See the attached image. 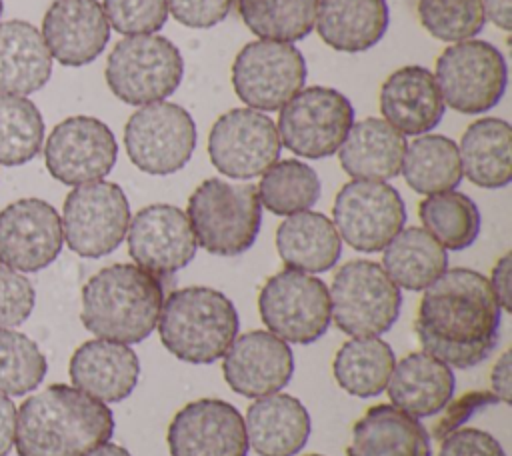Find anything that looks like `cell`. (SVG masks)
I'll return each mask as SVG.
<instances>
[{"label": "cell", "mask_w": 512, "mask_h": 456, "mask_svg": "<svg viewBox=\"0 0 512 456\" xmlns=\"http://www.w3.org/2000/svg\"><path fill=\"white\" fill-rule=\"evenodd\" d=\"M72 386L100 402H122L140 376V360L128 344L94 338L82 342L68 364Z\"/></svg>", "instance_id": "22"}, {"label": "cell", "mask_w": 512, "mask_h": 456, "mask_svg": "<svg viewBox=\"0 0 512 456\" xmlns=\"http://www.w3.org/2000/svg\"><path fill=\"white\" fill-rule=\"evenodd\" d=\"M510 380H512V376H510V352L506 350L496 360V364L492 366V372H490L492 394L504 404H510V400H512V382Z\"/></svg>", "instance_id": "47"}, {"label": "cell", "mask_w": 512, "mask_h": 456, "mask_svg": "<svg viewBox=\"0 0 512 456\" xmlns=\"http://www.w3.org/2000/svg\"><path fill=\"white\" fill-rule=\"evenodd\" d=\"M222 358L226 384L246 398L280 392L294 372L292 348L268 330H250L236 336Z\"/></svg>", "instance_id": "20"}, {"label": "cell", "mask_w": 512, "mask_h": 456, "mask_svg": "<svg viewBox=\"0 0 512 456\" xmlns=\"http://www.w3.org/2000/svg\"><path fill=\"white\" fill-rule=\"evenodd\" d=\"M118 144L114 132L94 116H70L58 122L46 144L50 176L66 186L102 180L114 168Z\"/></svg>", "instance_id": "16"}, {"label": "cell", "mask_w": 512, "mask_h": 456, "mask_svg": "<svg viewBox=\"0 0 512 456\" xmlns=\"http://www.w3.org/2000/svg\"><path fill=\"white\" fill-rule=\"evenodd\" d=\"M404 152V134L384 118H364L348 130L338 158L344 172L354 180L386 182L400 174Z\"/></svg>", "instance_id": "27"}, {"label": "cell", "mask_w": 512, "mask_h": 456, "mask_svg": "<svg viewBox=\"0 0 512 456\" xmlns=\"http://www.w3.org/2000/svg\"><path fill=\"white\" fill-rule=\"evenodd\" d=\"M418 16L426 32L442 42L470 40L486 22L482 0H418Z\"/></svg>", "instance_id": "40"}, {"label": "cell", "mask_w": 512, "mask_h": 456, "mask_svg": "<svg viewBox=\"0 0 512 456\" xmlns=\"http://www.w3.org/2000/svg\"><path fill=\"white\" fill-rule=\"evenodd\" d=\"M340 240L358 252H380L404 228L406 206L400 192L378 180H350L332 206Z\"/></svg>", "instance_id": "14"}, {"label": "cell", "mask_w": 512, "mask_h": 456, "mask_svg": "<svg viewBox=\"0 0 512 456\" xmlns=\"http://www.w3.org/2000/svg\"><path fill=\"white\" fill-rule=\"evenodd\" d=\"M380 266L398 288L424 290L448 270V254L424 228L412 226L384 246Z\"/></svg>", "instance_id": "32"}, {"label": "cell", "mask_w": 512, "mask_h": 456, "mask_svg": "<svg viewBox=\"0 0 512 456\" xmlns=\"http://www.w3.org/2000/svg\"><path fill=\"white\" fill-rule=\"evenodd\" d=\"M186 218L196 244L216 256H238L252 248L262 224V204L252 184L208 178L190 194Z\"/></svg>", "instance_id": "5"}, {"label": "cell", "mask_w": 512, "mask_h": 456, "mask_svg": "<svg viewBox=\"0 0 512 456\" xmlns=\"http://www.w3.org/2000/svg\"><path fill=\"white\" fill-rule=\"evenodd\" d=\"M510 276H512V256H510V252H506L492 268V276L488 280L490 288L504 312L512 310V280H510Z\"/></svg>", "instance_id": "46"}, {"label": "cell", "mask_w": 512, "mask_h": 456, "mask_svg": "<svg viewBox=\"0 0 512 456\" xmlns=\"http://www.w3.org/2000/svg\"><path fill=\"white\" fill-rule=\"evenodd\" d=\"M62 220L40 198H20L0 210V264L16 272H38L62 250Z\"/></svg>", "instance_id": "17"}, {"label": "cell", "mask_w": 512, "mask_h": 456, "mask_svg": "<svg viewBox=\"0 0 512 456\" xmlns=\"http://www.w3.org/2000/svg\"><path fill=\"white\" fill-rule=\"evenodd\" d=\"M36 292L30 280L0 264V328L20 326L34 310Z\"/></svg>", "instance_id": "42"}, {"label": "cell", "mask_w": 512, "mask_h": 456, "mask_svg": "<svg viewBox=\"0 0 512 456\" xmlns=\"http://www.w3.org/2000/svg\"><path fill=\"white\" fill-rule=\"evenodd\" d=\"M330 320L352 338L380 336L400 316L402 294L384 268L372 260H350L332 278Z\"/></svg>", "instance_id": "7"}, {"label": "cell", "mask_w": 512, "mask_h": 456, "mask_svg": "<svg viewBox=\"0 0 512 456\" xmlns=\"http://www.w3.org/2000/svg\"><path fill=\"white\" fill-rule=\"evenodd\" d=\"M164 304L158 276L136 264H112L98 270L82 288L80 320L98 338L138 344L148 338Z\"/></svg>", "instance_id": "3"}, {"label": "cell", "mask_w": 512, "mask_h": 456, "mask_svg": "<svg viewBox=\"0 0 512 456\" xmlns=\"http://www.w3.org/2000/svg\"><path fill=\"white\" fill-rule=\"evenodd\" d=\"M402 174L406 184L418 194H438L454 190L462 180L458 146L442 134H420L406 144Z\"/></svg>", "instance_id": "34"}, {"label": "cell", "mask_w": 512, "mask_h": 456, "mask_svg": "<svg viewBox=\"0 0 512 456\" xmlns=\"http://www.w3.org/2000/svg\"><path fill=\"white\" fill-rule=\"evenodd\" d=\"M440 442L438 456H506L500 442L480 428H458Z\"/></svg>", "instance_id": "44"}, {"label": "cell", "mask_w": 512, "mask_h": 456, "mask_svg": "<svg viewBox=\"0 0 512 456\" xmlns=\"http://www.w3.org/2000/svg\"><path fill=\"white\" fill-rule=\"evenodd\" d=\"M304 82V54L290 42H248L232 64L234 92L254 110H280Z\"/></svg>", "instance_id": "13"}, {"label": "cell", "mask_w": 512, "mask_h": 456, "mask_svg": "<svg viewBox=\"0 0 512 456\" xmlns=\"http://www.w3.org/2000/svg\"><path fill=\"white\" fill-rule=\"evenodd\" d=\"M168 12L176 22L188 28H210L220 24L230 8L232 0H166Z\"/></svg>", "instance_id": "43"}, {"label": "cell", "mask_w": 512, "mask_h": 456, "mask_svg": "<svg viewBox=\"0 0 512 456\" xmlns=\"http://www.w3.org/2000/svg\"><path fill=\"white\" fill-rule=\"evenodd\" d=\"M462 176L480 188H504L512 180V130L502 118L472 122L458 146Z\"/></svg>", "instance_id": "31"}, {"label": "cell", "mask_w": 512, "mask_h": 456, "mask_svg": "<svg viewBox=\"0 0 512 456\" xmlns=\"http://www.w3.org/2000/svg\"><path fill=\"white\" fill-rule=\"evenodd\" d=\"M258 310L268 332L290 344H312L330 326L328 286L306 272L280 270L260 288Z\"/></svg>", "instance_id": "9"}, {"label": "cell", "mask_w": 512, "mask_h": 456, "mask_svg": "<svg viewBox=\"0 0 512 456\" xmlns=\"http://www.w3.org/2000/svg\"><path fill=\"white\" fill-rule=\"evenodd\" d=\"M386 388L392 406L412 418H428L452 400L456 378L448 364L420 350L394 364Z\"/></svg>", "instance_id": "25"}, {"label": "cell", "mask_w": 512, "mask_h": 456, "mask_svg": "<svg viewBox=\"0 0 512 456\" xmlns=\"http://www.w3.org/2000/svg\"><path fill=\"white\" fill-rule=\"evenodd\" d=\"M418 216L424 230L448 250L472 246L482 226L480 210L474 200L456 190L426 196L418 204Z\"/></svg>", "instance_id": "35"}, {"label": "cell", "mask_w": 512, "mask_h": 456, "mask_svg": "<svg viewBox=\"0 0 512 456\" xmlns=\"http://www.w3.org/2000/svg\"><path fill=\"white\" fill-rule=\"evenodd\" d=\"M244 426L248 446L258 456H296L312 430L306 406L278 392L256 398L246 410Z\"/></svg>", "instance_id": "24"}, {"label": "cell", "mask_w": 512, "mask_h": 456, "mask_svg": "<svg viewBox=\"0 0 512 456\" xmlns=\"http://www.w3.org/2000/svg\"><path fill=\"white\" fill-rule=\"evenodd\" d=\"M62 236L82 258L114 252L130 224V204L116 182L96 180L74 186L62 206Z\"/></svg>", "instance_id": "10"}, {"label": "cell", "mask_w": 512, "mask_h": 456, "mask_svg": "<svg viewBox=\"0 0 512 456\" xmlns=\"http://www.w3.org/2000/svg\"><path fill=\"white\" fill-rule=\"evenodd\" d=\"M276 248L286 268L318 274L338 262L342 240L328 216L304 210L286 216L278 226Z\"/></svg>", "instance_id": "30"}, {"label": "cell", "mask_w": 512, "mask_h": 456, "mask_svg": "<svg viewBox=\"0 0 512 456\" xmlns=\"http://www.w3.org/2000/svg\"><path fill=\"white\" fill-rule=\"evenodd\" d=\"M500 400L488 392V390H472L464 396H460L454 402H448L442 408V416L438 418L434 430H432V438L434 440H442L446 438L450 432L458 430L472 414H476L478 410L490 406V404H498Z\"/></svg>", "instance_id": "45"}, {"label": "cell", "mask_w": 512, "mask_h": 456, "mask_svg": "<svg viewBox=\"0 0 512 456\" xmlns=\"http://www.w3.org/2000/svg\"><path fill=\"white\" fill-rule=\"evenodd\" d=\"M130 162L146 174L166 176L184 168L196 148L194 118L174 102L140 106L124 126Z\"/></svg>", "instance_id": "12"}, {"label": "cell", "mask_w": 512, "mask_h": 456, "mask_svg": "<svg viewBox=\"0 0 512 456\" xmlns=\"http://www.w3.org/2000/svg\"><path fill=\"white\" fill-rule=\"evenodd\" d=\"M182 76L180 50L158 34H136L118 40L104 68L112 94L132 106L168 98L180 86Z\"/></svg>", "instance_id": "6"}, {"label": "cell", "mask_w": 512, "mask_h": 456, "mask_svg": "<svg viewBox=\"0 0 512 456\" xmlns=\"http://www.w3.org/2000/svg\"><path fill=\"white\" fill-rule=\"evenodd\" d=\"M436 86L442 102L462 114L492 110L504 96L508 68L502 52L486 40H462L436 60Z\"/></svg>", "instance_id": "8"}, {"label": "cell", "mask_w": 512, "mask_h": 456, "mask_svg": "<svg viewBox=\"0 0 512 456\" xmlns=\"http://www.w3.org/2000/svg\"><path fill=\"white\" fill-rule=\"evenodd\" d=\"M86 456H132L124 446L112 444V442H104L100 446H96L94 450H90Z\"/></svg>", "instance_id": "50"}, {"label": "cell", "mask_w": 512, "mask_h": 456, "mask_svg": "<svg viewBox=\"0 0 512 456\" xmlns=\"http://www.w3.org/2000/svg\"><path fill=\"white\" fill-rule=\"evenodd\" d=\"M430 434L392 404L370 406L354 424L346 456H430Z\"/></svg>", "instance_id": "26"}, {"label": "cell", "mask_w": 512, "mask_h": 456, "mask_svg": "<svg viewBox=\"0 0 512 456\" xmlns=\"http://www.w3.org/2000/svg\"><path fill=\"white\" fill-rule=\"evenodd\" d=\"M48 362L38 344L26 334L0 328V392L24 396L40 386Z\"/></svg>", "instance_id": "39"}, {"label": "cell", "mask_w": 512, "mask_h": 456, "mask_svg": "<svg viewBox=\"0 0 512 456\" xmlns=\"http://www.w3.org/2000/svg\"><path fill=\"white\" fill-rule=\"evenodd\" d=\"M44 142L38 106L16 94H0V164L20 166L36 158Z\"/></svg>", "instance_id": "38"}, {"label": "cell", "mask_w": 512, "mask_h": 456, "mask_svg": "<svg viewBox=\"0 0 512 456\" xmlns=\"http://www.w3.org/2000/svg\"><path fill=\"white\" fill-rule=\"evenodd\" d=\"M320 0H238V14L262 40L298 42L316 22Z\"/></svg>", "instance_id": "36"}, {"label": "cell", "mask_w": 512, "mask_h": 456, "mask_svg": "<svg viewBox=\"0 0 512 456\" xmlns=\"http://www.w3.org/2000/svg\"><path fill=\"white\" fill-rule=\"evenodd\" d=\"M306 456H324V454H306Z\"/></svg>", "instance_id": "52"}, {"label": "cell", "mask_w": 512, "mask_h": 456, "mask_svg": "<svg viewBox=\"0 0 512 456\" xmlns=\"http://www.w3.org/2000/svg\"><path fill=\"white\" fill-rule=\"evenodd\" d=\"M394 364V350L388 342L378 336H362L340 346L332 362V372L344 392L370 398L386 390Z\"/></svg>", "instance_id": "33"}, {"label": "cell", "mask_w": 512, "mask_h": 456, "mask_svg": "<svg viewBox=\"0 0 512 456\" xmlns=\"http://www.w3.org/2000/svg\"><path fill=\"white\" fill-rule=\"evenodd\" d=\"M108 26L126 36L154 34L168 20L166 0H104Z\"/></svg>", "instance_id": "41"}, {"label": "cell", "mask_w": 512, "mask_h": 456, "mask_svg": "<svg viewBox=\"0 0 512 456\" xmlns=\"http://www.w3.org/2000/svg\"><path fill=\"white\" fill-rule=\"evenodd\" d=\"M380 112L400 134L420 136L430 132L444 116L434 74L416 64L394 70L380 88Z\"/></svg>", "instance_id": "23"}, {"label": "cell", "mask_w": 512, "mask_h": 456, "mask_svg": "<svg viewBox=\"0 0 512 456\" xmlns=\"http://www.w3.org/2000/svg\"><path fill=\"white\" fill-rule=\"evenodd\" d=\"M354 124L352 102L328 86L296 92L278 114L280 142L302 158L332 156Z\"/></svg>", "instance_id": "11"}, {"label": "cell", "mask_w": 512, "mask_h": 456, "mask_svg": "<svg viewBox=\"0 0 512 456\" xmlns=\"http://www.w3.org/2000/svg\"><path fill=\"white\" fill-rule=\"evenodd\" d=\"M164 348L188 364L220 360L240 330L232 300L208 286H188L164 298L158 316Z\"/></svg>", "instance_id": "4"}, {"label": "cell", "mask_w": 512, "mask_h": 456, "mask_svg": "<svg viewBox=\"0 0 512 456\" xmlns=\"http://www.w3.org/2000/svg\"><path fill=\"white\" fill-rule=\"evenodd\" d=\"M2 8H4V2L0 0V16H2Z\"/></svg>", "instance_id": "51"}, {"label": "cell", "mask_w": 512, "mask_h": 456, "mask_svg": "<svg viewBox=\"0 0 512 456\" xmlns=\"http://www.w3.org/2000/svg\"><path fill=\"white\" fill-rule=\"evenodd\" d=\"M114 434L112 410L68 384H50L16 414L18 456H86Z\"/></svg>", "instance_id": "2"}, {"label": "cell", "mask_w": 512, "mask_h": 456, "mask_svg": "<svg viewBox=\"0 0 512 456\" xmlns=\"http://www.w3.org/2000/svg\"><path fill=\"white\" fill-rule=\"evenodd\" d=\"M42 38L62 66L94 62L110 40V26L96 0H54L42 18Z\"/></svg>", "instance_id": "21"}, {"label": "cell", "mask_w": 512, "mask_h": 456, "mask_svg": "<svg viewBox=\"0 0 512 456\" xmlns=\"http://www.w3.org/2000/svg\"><path fill=\"white\" fill-rule=\"evenodd\" d=\"M500 318L488 278L470 268H450L424 288L414 328L424 352L464 370L492 354Z\"/></svg>", "instance_id": "1"}, {"label": "cell", "mask_w": 512, "mask_h": 456, "mask_svg": "<svg viewBox=\"0 0 512 456\" xmlns=\"http://www.w3.org/2000/svg\"><path fill=\"white\" fill-rule=\"evenodd\" d=\"M196 248L186 212L172 204L144 206L128 224L130 258L158 278L188 266L196 256Z\"/></svg>", "instance_id": "19"}, {"label": "cell", "mask_w": 512, "mask_h": 456, "mask_svg": "<svg viewBox=\"0 0 512 456\" xmlns=\"http://www.w3.org/2000/svg\"><path fill=\"white\" fill-rule=\"evenodd\" d=\"M484 16L496 24L502 30L512 28V10H510V0H482Z\"/></svg>", "instance_id": "49"}, {"label": "cell", "mask_w": 512, "mask_h": 456, "mask_svg": "<svg viewBox=\"0 0 512 456\" xmlns=\"http://www.w3.org/2000/svg\"><path fill=\"white\" fill-rule=\"evenodd\" d=\"M50 74L52 56L40 30L26 20L0 22V94H32Z\"/></svg>", "instance_id": "29"}, {"label": "cell", "mask_w": 512, "mask_h": 456, "mask_svg": "<svg viewBox=\"0 0 512 456\" xmlns=\"http://www.w3.org/2000/svg\"><path fill=\"white\" fill-rule=\"evenodd\" d=\"M388 20L386 0H320L314 24L330 48L364 52L384 38Z\"/></svg>", "instance_id": "28"}, {"label": "cell", "mask_w": 512, "mask_h": 456, "mask_svg": "<svg viewBox=\"0 0 512 456\" xmlns=\"http://www.w3.org/2000/svg\"><path fill=\"white\" fill-rule=\"evenodd\" d=\"M278 128L254 108H232L212 126L208 156L218 172L236 180L264 174L280 156Z\"/></svg>", "instance_id": "15"}, {"label": "cell", "mask_w": 512, "mask_h": 456, "mask_svg": "<svg viewBox=\"0 0 512 456\" xmlns=\"http://www.w3.org/2000/svg\"><path fill=\"white\" fill-rule=\"evenodd\" d=\"M16 434V406L0 392V456H8Z\"/></svg>", "instance_id": "48"}, {"label": "cell", "mask_w": 512, "mask_h": 456, "mask_svg": "<svg viewBox=\"0 0 512 456\" xmlns=\"http://www.w3.org/2000/svg\"><path fill=\"white\" fill-rule=\"evenodd\" d=\"M258 198L264 208L276 216H290L310 210L322 192V184L314 168L288 158L274 162L260 178Z\"/></svg>", "instance_id": "37"}, {"label": "cell", "mask_w": 512, "mask_h": 456, "mask_svg": "<svg viewBox=\"0 0 512 456\" xmlns=\"http://www.w3.org/2000/svg\"><path fill=\"white\" fill-rule=\"evenodd\" d=\"M172 456H248L240 410L220 398H198L182 406L168 426Z\"/></svg>", "instance_id": "18"}]
</instances>
